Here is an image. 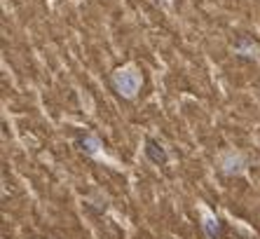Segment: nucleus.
<instances>
[{
    "mask_svg": "<svg viewBox=\"0 0 260 239\" xmlns=\"http://www.w3.org/2000/svg\"><path fill=\"white\" fill-rule=\"evenodd\" d=\"M115 82H117V87H120V92H124L127 96H131L134 89H136V85H138V77H136L134 70H124L122 75H117Z\"/></svg>",
    "mask_w": 260,
    "mask_h": 239,
    "instance_id": "nucleus-1",
    "label": "nucleus"
},
{
    "mask_svg": "<svg viewBox=\"0 0 260 239\" xmlns=\"http://www.w3.org/2000/svg\"><path fill=\"white\" fill-rule=\"evenodd\" d=\"M146 153L150 155V160H153V162H164V157H167V155H164V150H162V148H157L155 146V143H148L146 146Z\"/></svg>",
    "mask_w": 260,
    "mask_h": 239,
    "instance_id": "nucleus-2",
    "label": "nucleus"
},
{
    "mask_svg": "<svg viewBox=\"0 0 260 239\" xmlns=\"http://www.w3.org/2000/svg\"><path fill=\"white\" fill-rule=\"evenodd\" d=\"M204 228H207L209 237H216V235H218V223H216L214 218H207V221H204Z\"/></svg>",
    "mask_w": 260,
    "mask_h": 239,
    "instance_id": "nucleus-3",
    "label": "nucleus"
}]
</instances>
